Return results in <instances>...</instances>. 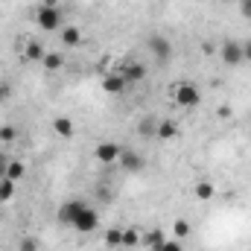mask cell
<instances>
[{
    "label": "cell",
    "instance_id": "obj_29",
    "mask_svg": "<svg viewBox=\"0 0 251 251\" xmlns=\"http://www.w3.org/2000/svg\"><path fill=\"white\" fill-rule=\"evenodd\" d=\"M21 251H38V246H35V240H21Z\"/></svg>",
    "mask_w": 251,
    "mask_h": 251
},
{
    "label": "cell",
    "instance_id": "obj_3",
    "mask_svg": "<svg viewBox=\"0 0 251 251\" xmlns=\"http://www.w3.org/2000/svg\"><path fill=\"white\" fill-rule=\"evenodd\" d=\"M146 50H149V56H155L158 62H170V59H173V44H170L161 32H152V35L146 38Z\"/></svg>",
    "mask_w": 251,
    "mask_h": 251
},
{
    "label": "cell",
    "instance_id": "obj_12",
    "mask_svg": "<svg viewBox=\"0 0 251 251\" xmlns=\"http://www.w3.org/2000/svg\"><path fill=\"white\" fill-rule=\"evenodd\" d=\"M62 41L67 44V47H79L82 44V32H79V26H62Z\"/></svg>",
    "mask_w": 251,
    "mask_h": 251
},
{
    "label": "cell",
    "instance_id": "obj_31",
    "mask_svg": "<svg viewBox=\"0 0 251 251\" xmlns=\"http://www.w3.org/2000/svg\"><path fill=\"white\" fill-rule=\"evenodd\" d=\"M97 196H100L102 201H111V190H108V187H102V184L97 187Z\"/></svg>",
    "mask_w": 251,
    "mask_h": 251
},
{
    "label": "cell",
    "instance_id": "obj_24",
    "mask_svg": "<svg viewBox=\"0 0 251 251\" xmlns=\"http://www.w3.org/2000/svg\"><path fill=\"white\" fill-rule=\"evenodd\" d=\"M123 246H128V249L140 246V234H137L134 228H126V231H123Z\"/></svg>",
    "mask_w": 251,
    "mask_h": 251
},
{
    "label": "cell",
    "instance_id": "obj_18",
    "mask_svg": "<svg viewBox=\"0 0 251 251\" xmlns=\"http://www.w3.org/2000/svg\"><path fill=\"white\" fill-rule=\"evenodd\" d=\"M41 64H44L47 70H62V67H64V56H62V53H44Z\"/></svg>",
    "mask_w": 251,
    "mask_h": 251
},
{
    "label": "cell",
    "instance_id": "obj_21",
    "mask_svg": "<svg viewBox=\"0 0 251 251\" xmlns=\"http://www.w3.org/2000/svg\"><path fill=\"white\" fill-rule=\"evenodd\" d=\"M15 196V181L12 178H0V201H9Z\"/></svg>",
    "mask_w": 251,
    "mask_h": 251
},
{
    "label": "cell",
    "instance_id": "obj_30",
    "mask_svg": "<svg viewBox=\"0 0 251 251\" xmlns=\"http://www.w3.org/2000/svg\"><path fill=\"white\" fill-rule=\"evenodd\" d=\"M243 62L251 64V38L249 41H243Z\"/></svg>",
    "mask_w": 251,
    "mask_h": 251
},
{
    "label": "cell",
    "instance_id": "obj_20",
    "mask_svg": "<svg viewBox=\"0 0 251 251\" xmlns=\"http://www.w3.org/2000/svg\"><path fill=\"white\" fill-rule=\"evenodd\" d=\"M105 246H108V249H117V246H123V231H120V228H111V231H105Z\"/></svg>",
    "mask_w": 251,
    "mask_h": 251
},
{
    "label": "cell",
    "instance_id": "obj_8",
    "mask_svg": "<svg viewBox=\"0 0 251 251\" xmlns=\"http://www.w3.org/2000/svg\"><path fill=\"white\" fill-rule=\"evenodd\" d=\"M117 73L126 79V85H137V82L146 79V67L140 62H123V67H120Z\"/></svg>",
    "mask_w": 251,
    "mask_h": 251
},
{
    "label": "cell",
    "instance_id": "obj_15",
    "mask_svg": "<svg viewBox=\"0 0 251 251\" xmlns=\"http://www.w3.org/2000/svg\"><path fill=\"white\" fill-rule=\"evenodd\" d=\"M53 131L59 137H73V120L70 117H56L53 120Z\"/></svg>",
    "mask_w": 251,
    "mask_h": 251
},
{
    "label": "cell",
    "instance_id": "obj_11",
    "mask_svg": "<svg viewBox=\"0 0 251 251\" xmlns=\"http://www.w3.org/2000/svg\"><path fill=\"white\" fill-rule=\"evenodd\" d=\"M193 196H196L199 201H210V199L216 196V187H213L210 181H196V187H193Z\"/></svg>",
    "mask_w": 251,
    "mask_h": 251
},
{
    "label": "cell",
    "instance_id": "obj_28",
    "mask_svg": "<svg viewBox=\"0 0 251 251\" xmlns=\"http://www.w3.org/2000/svg\"><path fill=\"white\" fill-rule=\"evenodd\" d=\"M237 3H240V15L246 21H251V0H237Z\"/></svg>",
    "mask_w": 251,
    "mask_h": 251
},
{
    "label": "cell",
    "instance_id": "obj_10",
    "mask_svg": "<svg viewBox=\"0 0 251 251\" xmlns=\"http://www.w3.org/2000/svg\"><path fill=\"white\" fill-rule=\"evenodd\" d=\"M126 88H128V85H126V79L120 73H105V76H102V91H105V94L117 97V94H123Z\"/></svg>",
    "mask_w": 251,
    "mask_h": 251
},
{
    "label": "cell",
    "instance_id": "obj_4",
    "mask_svg": "<svg viewBox=\"0 0 251 251\" xmlns=\"http://www.w3.org/2000/svg\"><path fill=\"white\" fill-rule=\"evenodd\" d=\"M97 228H100V213H97L91 204H85V207L79 210L76 222H73V231H79V234H91V231H97Z\"/></svg>",
    "mask_w": 251,
    "mask_h": 251
},
{
    "label": "cell",
    "instance_id": "obj_16",
    "mask_svg": "<svg viewBox=\"0 0 251 251\" xmlns=\"http://www.w3.org/2000/svg\"><path fill=\"white\" fill-rule=\"evenodd\" d=\"M164 240H167V234H164V231H158V228H155V231H149L146 237H140V243H146L152 251L161 249V246H164Z\"/></svg>",
    "mask_w": 251,
    "mask_h": 251
},
{
    "label": "cell",
    "instance_id": "obj_17",
    "mask_svg": "<svg viewBox=\"0 0 251 251\" xmlns=\"http://www.w3.org/2000/svg\"><path fill=\"white\" fill-rule=\"evenodd\" d=\"M137 134H140V137H152V134H158V120H155V117H143V120L137 123Z\"/></svg>",
    "mask_w": 251,
    "mask_h": 251
},
{
    "label": "cell",
    "instance_id": "obj_6",
    "mask_svg": "<svg viewBox=\"0 0 251 251\" xmlns=\"http://www.w3.org/2000/svg\"><path fill=\"white\" fill-rule=\"evenodd\" d=\"M117 161H120V167H123L126 173H131V176H134V173H143V167H146V158H143L137 149H128V146L120 149V158H117Z\"/></svg>",
    "mask_w": 251,
    "mask_h": 251
},
{
    "label": "cell",
    "instance_id": "obj_7",
    "mask_svg": "<svg viewBox=\"0 0 251 251\" xmlns=\"http://www.w3.org/2000/svg\"><path fill=\"white\" fill-rule=\"evenodd\" d=\"M219 59H222V64H228V67L243 64V44L240 41H225L219 47Z\"/></svg>",
    "mask_w": 251,
    "mask_h": 251
},
{
    "label": "cell",
    "instance_id": "obj_14",
    "mask_svg": "<svg viewBox=\"0 0 251 251\" xmlns=\"http://www.w3.org/2000/svg\"><path fill=\"white\" fill-rule=\"evenodd\" d=\"M178 134V126L173 123V120H158V134L155 137H161V140H173Z\"/></svg>",
    "mask_w": 251,
    "mask_h": 251
},
{
    "label": "cell",
    "instance_id": "obj_23",
    "mask_svg": "<svg viewBox=\"0 0 251 251\" xmlns=\"http://www.w3.org/2000/svg\"><path fill=\"white\" fill-rule=\"evenodd\" d=\"M187 234H190V225L184 219H176V222H173V237H176V240H184Z\"/></svg>",
    "mask_w": 251,
    "mask_h": 251
},
{
    "label": "cell",
    "instance_id": "obj_25",
    "mask_svg": "<svg viewBox=\"0 0 251 251\" xmlns=\"http://www.w3.org/2000/svg\"><path fill=\"white\" fill-rule=\"evenodd\" d=\"M12 94H15V88L9 85V79H0V105H3V102H9V100H12Z\"/></svg>",
    "mask_w": 251,
    "mask_h": 251
},
{
    "label": "cell",
    "instance_id": "obj_27",
    "mask_svg": "<svg viewBox=\"0 0 251 251\" xmlns=\"http://www.w3.org/2000/svg\"><path fill=\"white\" fill-rule=\"evenodd\" d=\"M9 161H12V158H9V155H6V152L0 149V178H6V170H9Z\"/></svg>",
    "mask_w": 251,
    "mask_h": 251
},
{
    "label": "cell",
    "instance_id": "obj_19",
    "mask_svg": "<svg viewBox=\"0 0 251 251\" xmlns=\"http://www.w3.org/2000/svg\"><path fill=\"white\" fill-rule=\"evenodd\" d=\"M26 176V167L21 164V161H9V170H6V178H12V181H21Z\"/></svg>",
    "mask_w": 251,
    "mask_h": 251
},
{
    "label": "cell",
    "instance_id": "obj_9",
    "mask_svg": "<svg viewBox=\"0 0 251 251\" xmlns=\"http://www.w3.org/2000/svg\"><path fill=\"white\" fill-rule=\"evenodd\" d=\"M120 149H123V146H117V143H111V140H102V143L94 149V155H97V161H102V164H114V161L120 158Z\"/></svg>",
    "mask_w": 251,
    "mask_h": 251
},
{
    "label": "cell",
    "instance_id": "obj_13",
    "mask_svg": "<svg viewBox=\"0 0 251 251\" xmlns=\"http://www.w3.org/2000/svg\"><path fill=\"white\" fill-rule=\"evenodd\" d=\"M44 53H47V50H44L38 41H29V44L24 47V59H26V62H41V59H44Z\"/></svg>",
    "mask_w": 251,
    "mask_h": 251
},
{
    "label": "cell",
    "instance_id": "obj_2",
    "mask_svg": "<svg viewBox=\"0 0 251 251\" xmlns=\"http://www.w3.org/2000/svg\"><path fill=\"white\" fill-rule=\"evenodd\" d=\"M170 94H173V102H176L178 108H196V105L201 102V91H199L193 82H178Z\"/></svg>",
    "mask_w": 251,
    "mask_h": 251
},
{
    "label": "cell",
    "instance_id": "obj_26",
    "mask_svg": "<svg viewBox=\"0 0 251 251\" xmlns=\"http://www.w3.org/2000/svg\"><path fill=\"white\" fill-rule=\"evenodd\" d=\"M158 251H184V246H181V240L173 237V240H164V246H161Z\"/></svg>",
    "mask_w": 251,
    "mask_h": 251
},
{
    "label": "cell",
    "instance_id": "obj_1",
    "mask_svg": "<svg viewBox=\"0 0 251 251\" xmlns=\"http://www.w3.org/2000/svg\"><path fill=\"white\" fill-rule=\"evenodd\" d=\"M35 24H38L44 32H62V26H64L62 9H59V6H50V3H41V6L35 9Z\"/></svg>",
    "mask_w": 251,
    "mask_h": 251
},
{
    "label": "cell",
    "instance_id": "obj_5",
    "mask_svg": "<svg viewBox=\"0 0 251 251\" xmlns=\"http://www.w3.org/2000/svg\"><path fill=\"white\" fill-rule=\"evenodd\" d=\"M85 207V201L82 199H67L62 207L56 210V219H59V225L64 228H73V222H76V216H79V210Z\"/></svg>",
    "mask_w": 251,
    "mask_h": 251
},
{
    "label": "cell",
    "instance_id": "obj_22",
    "mask_svg": "<svg viewBox=\"0 0 251 251\" xmlns=\"http://www.w3.org/2000/svg\"><path fill=\"white\" fill-rule=\"evenodd\" d=\"M18 140V128L15 126H0V143H15Z\"/></svg>",
    "mask_w": 251,
    "mask_h": 251
}]
</instances>
